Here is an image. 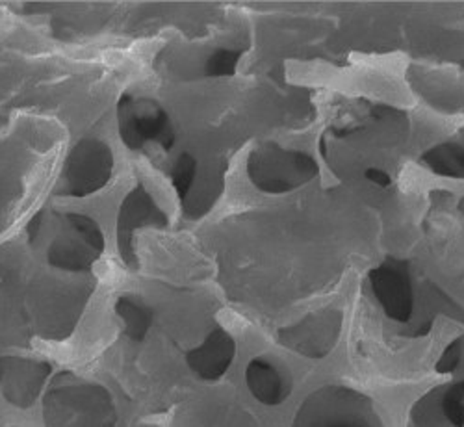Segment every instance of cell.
<instances>
[{"label":"cell","mask_w":464,"mask_h":427,"mask_svg":"<svg viewBox=\"0 0 464 427\" xmlns=\"http://www.w3.org/2000/svg\"><path fill=\"white\" fill-rule=\"evenodd\" d=\"M47 427H113L115 411L102 386L62 374L45 400Z\"/></svg>","instance_id":"cell-1"},{"label":"cell","mask_w":464,"mask_h":427,"mask_svg":"<svg viewBox=\"0 0 464 427\" xmlns=\"http://www.w3.org/2000/svg\"><path fill=\"white\" fill-rule=\"evenodd\" d=\"M316 160L303 150H290L274 141L260 143L247 160V175L255 188L272 196L294 191L318 177Z\"/></svg>","instance_id":"cell-2"},{"label":"cell","mask_w":464,"mask_h":427,"mask_svg":"<svg viewBox=\"0 0 464 427\" xmlns=\"http://www.w3.org/2000/svg\"><path fill=\"white\" fill-rule=\"evenodd\" d=\"M294 427H381L370 398L347 386H324L299 407Z\"/></svg>","instance_id":"cell-3"},{"label":"cell","mask_w":464,"mask_h":427,"mask_svg":"<svg viewBox=\"0 0 464 427\" xmlns=\"http://www.w3.org/2000/svg\"><path fill=\"white\" fill-rule=\"evenodd\" d=\"M56 219L58 230L47 247L49 264L71 274L90 271L104 251L101 227L90 216L76 212L58 214Z\"/></svg>","instance_id":"cell-4"},{"label":"cell","mask_w":464,"mask_h":427,"mask_svg":"<svg viewBox=\"0 0 464 427\" xmlns=\"http://www.w3.org/2000/svg\"><path fill=\"white\" fill-rule=\"evenodd\" d=\"M118 121L121 140L132 150H141L150 141L166 150L173 147L175 131L171 120L157 101L125 93L118 104Z\"/></svg>","instance_id":"cell-5"},{"label":"cell","mask_w":464,"mask_h":427,"mask_svg":"<svg viewBox=\"0 0 464 427\" xmlns=\"http://www.w3.org/2000/svg\"><path fill=\"white\" fill-rule=\"evenodd\" d=\"M111 170V149L97 138H84L72 147L63 164L60 193L69 198H88L108 184Z\"/></svg>","instance_id":"cell-6"},{"label":"cell","mask_w":464,"mask_h":427,"mask_svg":"<svg viewBox=\"0 0 464 427\" xmlns=\"http://www.w3.org/2000/svg\"><path fill=\"white\" fill-rule=\"evenodd\" d=\"M372 294L392 322L407 324L414 313V290L407 264L389 257L368 276Z\"/></svg>","instance_id":"cell-7"},{"label":"cell","mask_w":464,"mask_h":427,"mask_svg":"<svg viewBox=\"0 0 464 427\" xmlns=\"http://www.w3.org/2000/svg\"><path fill=\"white\" fill-rule=\"evenodd\" d=\"M340 329L342 316L338 310L324 308L308 315L292 327L281 329L279 342L303 357L322 359L334 349Z\"/></svg>","instance_id":"cell-8"},{"label":"cell","mask_w":464,"mask_h":427,"mask_svg":"<svg viewBox=\"0 0 464 427\" xmlns=\"http://www.w3.org/2000/svg\"><path fill=\"white\" fill-rule=\"evenodd\" d=\"M409 427H464V381L440 384L411 409Z\"/></svg>","instance_id":"cell-9"},{"label":"cell","mask_w":464,"mask_h":427,"mask_svg":"<svg viewBox=\"0 0 464 427\" xmlns=\"http://www.w3.org/2000/svg\"><path fill=\"white\" fill-rule=\"evenodd\" d=\"M143 227H168V218L162 209L152 199L143 184L136 186L120 209L118 218V244L121 258L134 266V232Z\"/></svg>","instance_id":"cell-10"},{"label":"cell","mask_w":464,"mask_h":427,"mask_svg":"<svg viewBox=\"0 0 464 427\" xmlns=\"http://www.w3.org/2000/svg\"><path fill=\"white\" fill-rule=\"evenodd\" d=\"M246 381L253 398L260 403L277 407L292 394V375L276 359L256 357L247 364Z\"/></svg>","instance_id":"cell-11"},{"label":"cell","mask_w":464,"mask_h":427,"mask_svg":"<svg viewBox=\"0 0 464 427\" xmlns=\"http://www.w3.org/2000/svg\"><path fill=\"white\" fill-rule=\"evenodd\" d=\"M51 374L47 363L30 359H8L0 372V383L6 398L17 407H28Z\"/></svg>","instance_id":"cell-12"},{"label":"cell","mask_w":464,"mask_h":427,"mask_svg":"<svg viewBox=\"0 0 464 427\" xmlns=\"http://www.w3.org/2000/svg\"><path fill=\"white\" fill-rule=\"evenodd\" d=\"M235 354L237 345L232 336L223 329H216L199 347L191 349L186 355V361L198 377L205 381H216L228 370Z\"/></svg>","instance_id":"cell-13"},{"label":"cell","mask_w":464,"mask_h":427,"mask_svg":"<svg viewBox=\"0 0 464 427\" xmlns=\"http://www.w3.org/2000/svg\"><path fill=\"white\" fill-rule=\"evenodd\" d=\"M420 162L440 177L464 179V147L459 143L435 145L421 154Z\"/></svg>","instance_id":"cell-14"},{"label":"cell","mask_w":464,"mask_h":427,"mask_svg":"<svg viewBox=\"0 0 464 427\" xmlns=\"http://www.w3.org/2000/svg\"><path fill=\"white\" fill-rule=\"evenodd\" d=\"M115 313L121 318L125 333L134 340H141L152 325L150 308L134 296L120 297L118 305H115Z\"/></svg>","instance_id":"cell-15"},{"label":"cell","mask_w":464,"mask_h":427,"mask_svg":"<svg viewBox=\"0 0 464 427\" xmlns=\"http://www.w3.org/2000/svg\"><path fill=\"white\" fill-rule=\"evenodd\" d=\"M171 179H173V186L179 193L180 201L184 203L189 196V191L193 189V186H196V180H198V160H196V157H193V154H189V152H182L179 160L175 162Z\"/></svg>","instance_id":"cell-16"},{"label":"cell","mask_w":464,"mask_h":427,"mask_svg":"<svg viewBox=\"0 0 464 427\" xmlns=\"http://www.w3.org/2000/svg\"><path fill=\"white\" fill-rule=\"evenodd\" d=\"M240 58H242L240 51L219 49L208 58L205 73L207 76H212V79H225V76H232L237 73Z\"/></svg>","instance_id":"cell-17"},{"label":"cell","mask_w":464,"mask_h":427,"mask_svg":"<svg viewBox=\"0 0 464 427\" xmlns=\"http://www.w3.org/2000/svg\"><path fill=\"white\" fill-rule=\"evenodd\" d=\"M460 344H462L460 338H457L446 345L440 359L437 361L439 374H453L459 368L460 359H462V345Z\"/></svg>","instance_id":"cell-18"},{"label":"cell","mask_w":464,"mask_h":427,"mask_svg":"<svg viewBox=\"0 0 464 427\" xmlns=\"http://www.w3.org/2000/svg\"><path fill=\"white\" fill-rule=\"evenodd\" d=\"M364 177H366L370 182H373L375 186H381V188H386V186L392 184L391 175L386 173V171H382V170H379V168H368V170L364 171Z\"/></svg>","instance_id":"cell-19"}]
</instances>
